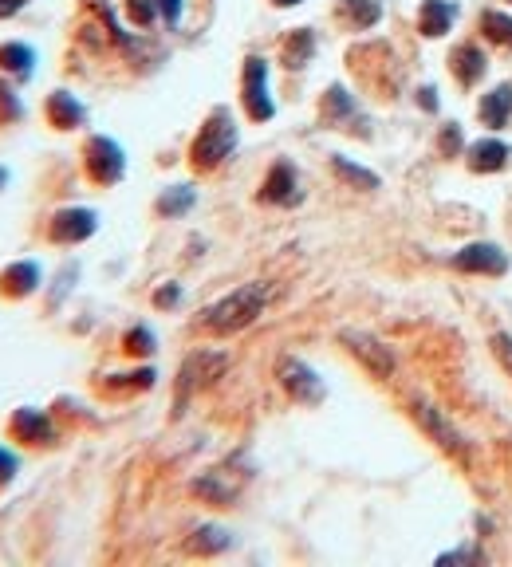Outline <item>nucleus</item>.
Instances as JSON below:
<instances>
[{
    "label": "nucleus",
    "instance_id": "obj_1",
    "mask_svg": "<svg viewBox=\"0 0 512 567\" xmlns=\"http://www.w3.org/2000/svg\"><path fill=\"white\" fill-rule=\"evenodd\" d=\"M276 296L272 284L264 280H253V284H241L237 292H229L225 300H217L213 308L201 312V327H209L213 335H233L241 327H249L256 315L268 308V300Z\"/></svg>",
    "mask_w": 512,
    "mask_h": 567
},
{
    "label": "nucleus",
    "instance_id": "obj_2",
    "mask_svg": "<svg viewBox=\"0 0 512 567\" xmlns=\"http://www.w3.org/2000/svg\"><path fill=\"white\" fill-rule=\"evenodd\" d=\"M233 146H237V123H233V115L225 107H217L213 119L201 126V134L193 142V166L197 170H213V166H221L233 154Z\"/></svg>",
    "mask_w": 512,
    "mask_h": 567
},
{
    "label": "nucleus",
    "instance_id": "obj_3",
    "mask_svg": "<svg viewBox=\"0 0 512 567\" xmlns=\"http://www.w3.org/2000/svg\"><path fill=\"white\" fill-rule=\"evenodd\" d=\"M339 343L371 371L375 378H390V371H394V355H390V347L386 343H379L375 335H367V331H355V327H343L339 331Z\"/></svg>",
    "mask_w": 512,
    "mask_h": 567
},
{
    "label": "nucleus",
    "instance_id": "obj_4",
    "mask_svg": "<svg viewBox=\"0 0 512 567\" xmlns=\"http://www.w3.org/2000/svg\"><path fill=\"white\" fill-rule=\"evenodd\" d=\"M276 375L284 382V390L296 398V402H304V406H320L323 402V382L320 375L304 363V359H296V355H284L280 359V367H276Z\"/></svg>",
    "mask_w": 512,
    "mask_h": 567
},
{
    "label": "nucleus",
    "instance_id": "obj_5",
    "mask_svg": "<svg viewBox=\"0 0 512 567\" xmlns=\"http://www.w3.org/2000/svg\"><path fill=\"white\" fill-rule=\"evenodd\" d=\"M123 170H127V162H123L119 142L95 134V138L87 142V174H91L99 186H115V182L123 178Z\"/></svg>",
    "mask_w": 512,
    "mask_h": 567
},
{
    "label": "nucleus",
    "instance_id": "obj_6",
    "mask_svg": "<svg viewBox=\"0 0 512 567\" xmlns=\"http://www.w3.org/2000/svg\"><path fill=\"white\" fill-rule=\"evenodd\" d=\"M245 107H249V119H256V123H268L276 115V107L268 99V63L260 56L245 60Z\"/></svg>",
    "mask_w": 512,
    "mask_h": 567
},
{
    "label": "nucleus",
    "instance_id": "obj_7",
    "mask_svg": "<svg viewBox=\"0 0 512 567\" xmlns=\"http://www.w3.org/2000/svg\"><path fill=\"white\" fill-rule=\"evenodd\" d=\"M414 418L426 426V434H434V438H438V445H442L446 453H453V457H465V453H469V449H465V441H461V434L449 426L446 418H442V410H434L430 402H422V398H418V402H414Z\"/></svg>",
    "mask_w": 512,
    "mask_h": 567
},
{
    "label": "nucleus",
    "instance_id": "obj_8",
    "mask_svg": "<svg viewBox=\"0 0 512 567\" xmlns=\"http://www.w3.org/2000/svg\"><path fill=\"white\" fill-rule=\"evenodd\" d=\"M95 213L91 209H60L56 217H52V241H60V245H75V241H87L91 233H95Z\"/></svg>",
    "mask_w": 512,
    "mask_h": 567
},
{
    "label": "nucleus",
    "instance_id": "obj_9",
    "mask_svg": "<svg viewBox=\"0 0 512 567\" xmlns=\"http://www.w3.org/2000/svg\"><path fill=\"white\" fill-rule=\"evenodd\" d=\"M225 371V355H209V351H197L186 359V367H182V382H178V406L190 398L193 386H201V382H209L213 375H221Z\"/></svg>",
    "mask_w": 512,
    "mask_h": 567
},
{
    "label": "nucleus",
    "instance_id": "obj_10",
    "mask_svg": "<svg viewBox=\"0 0 512 567\" xmlns=\"http://www.w3.org/2000/svg\"><path fill=\"white\" fill-rule=\"evenodd\" d=\"M260 201H272V205H296L300 201V182H296L292 162H276L272 166V174L260 186Z\"/></svg>",
    "mask_w": 512,
    "mask_h": 567
},
{
    "label": "nucleus",
    "instance_id": "obj_11",
    "mask_svg": "<svg viewBox=\"0 0 512 567\" xmlns=\"http://www.w3.org/2000/svg\"><path fill=\"white\" fill-rule=\"evenodd\" d=\"M453 268H461V272H505L509 256L497 245H465L453 256Z\"/></svg>",
    "mask_w": 512,
    "mask_h": 567
},
{
    "label": "nucleus",
    "instance_id": "obj_12",
    "mask_svg": "<svg viewBox=\"0 0 512 567\" xmlns=\"http://www.w3.org/2000/svg\"><path fill=\"white\" fill-rule=\"evenodd\" d=\"M12 434L20 441H28V445H44V441L56 438V430H52V422H48V414L44 410H32V406H24V410H16L12 414Z\"/></svg>",
    "mask_w": 512,
    "mask_h": 567
},
{
    "label": "nucleus",
    "instance_id": "obj_13",
    "mask_svg": "<svg viewBox=\"0 0 512 567\" xmlns=\"http://www.w3.org/2000/svg\"><path fill=\"white\" fill-rule=\"evenodd\" d=\"M241 481H245V477H229V469H213V473L201 477L193 489L209 504H221V508H225V504H233V497L241 493Z\"/></svg>",
    "mask_w": 512,
    "mask_h": 567
},
{
    "label": "nucleus",
    "instance_id": "obj_14",
    "mask_svg": "<svg viewBox=\"0 0 512 567\" xmlns=\"http://www.w3.org/2000/svg\"><path fill=\"white\" fill-rule=\"evenodd\" d=\"M40 284V268L32 260H16L12 268L0 272V292L4 296H32Z\"/></svg>",
    "mask_w": 512,
    "mask_h": 567
},
{
    "label": "nucleus",
    "instance_id": "obj_15",
    "mask_svg": "<svg viewBox=\"0 0 512 567\" xmlns=\"http://www.w3.org/2000/svg\"><path fill=\"white\" fill-rule=\"evenodd\" d=\"M509 146L505 142H497V138H481L473 150H469V166L477 170V174H489V170H501L505 162H509Z\"/></svg>",
    "mask_w": 512,
    "mask_h": 567
},
{
    "label": "nucleus",
    "instance_id": "obj_16",
    "mask_svg": "<svg viewBox=\"0 0 512 567\" xmlns=\"http://www.w3.org/2000/svg\"><path fill=\"white\" fill-rule=\"evenodd\" d=\"M449 63H453V75H457V83H477L481 75H485V52L477 48V44H461L453 56H449Z\"/></svg>",
    "mask_w": 512,
    "mask_h": 567
},
{
    "label": "nucleus",
    "instance_id": "obj_17",
    "mask_svg": "<svg viewBox=\"0 0 512 567\" xmlns=\"http://www.w3.org/2000/svg\"><path fill=\"white\" fill-rule=\"evenodd\" d=\"M453 20H457V4H449V0H426L422 4V32L426 36H446Z\"/></svg>",
    "mask_w": 512,
    "mask_h": 567
},
{
    "label": "nucleus",
    "instance_id": "obj_18",
    "mask_svg": "<svg viewBox=\"0 0 512 567\" xmlns=\"http://www.w3.org/2000/svg\"><path fill=\"white\" fill-rule=\"evenodd\" d=\"M48 119H52V126H60V130H75V126L83 123V103H75V95H67V91H56L48 99Z\"/></svg>",
    "mask_w": 512,
    "mask_h": 567
},
{
    "label": "nucleus",
    "instance_id": "obj_19",
    "mask_svg": "<svg viewBox=\"0 0 512 567\" xmlns=\"http://www.w3.org/2000/svg\"><path fill=\"white\" fill-rule=\"evenodd\" d=\"M512 115V87L509 83H501L497 91H489L485 99H481V119L489 126H505Z\"/></svg>",
    "mask_w": 512,
    "mask_h": 567
},
{
    "label": "nucleus",
    "instance_id": "obj_20",
    "mask_svg": "<svg viewBox=\"0 0 512 567\" xmlns=\"http://www.w3.org/2000/svg\"><path fill=\"white\" fill-rule=\"evenodd\" d=\"M312 52H316V36H312L308 28H300V32H292V36L284 40V52H280V56H284V67L296 71V67H304V63L312 60Z\"/></svg>",
    "mask_w": 512,
    "mask_h": 567
},
{
    "label": "nucleus",
    "instance_id": "obj_21",
    "mask_svg": "<svg viewBox=\"0 0 512 567\" xmlns=\"http://www.w3.org/2000/svg\"><path fill=\"white\" fill-rule=\"evenodd\" d=\"M32 63H36V56H32L28 44H0V71H12L20 79H28Z\"/></svg>",
    "mask_w": 512,
    "mask_h": 567
},
{
    "label": "nucleus",
    "instance_id": "obj_22",
    "mask_svg": "<svg viewBox=\"0 0 512 567\" xmlns=\"http://www.w3.org/2000/svg\"><path fill=\"white\" fill-rule=\"evenodd\" d=\"M233 544V536L225 532V528H213V524H205V528H197L190 540V552H201V556H209V552H225Z\"/></svg>",
    "mask_w": 512,
    "mask_h": 567
},
{
    "label": "nucleus",
    "instance_id": "obj_23",
    "mask_svg": "<svg viewBox=\"0 0 512 567\" xmlns=\"http://www.w3.org/2000/svg\"><path fill=\"white\" fill-rule=\"evenodd\" d=\"M343 16L351 20V28H371V24H379L383 4L379 0H343Z\"/></svg>",
    "mask_w": 512,
    "mask_h": 567
},
{
    "label": "nucleus",
    "instance_id": "obj_24",
    "mask_svg": "<svg viewBox=\"0 0 512 567\" xmlns=\"http://www.w3.org/2000/svg\"><path fill=\"white\" fill-rule=\"evenodd\" d=\"M331 170H335L343 182H351V186H359V189H375V186H379V178H375L371 170H363V166L347 162L343 154H335V158H331Z\"/></svg>",
    "mask_w": 512,
    "mask_h": 567
},
{
    "label": "nucleus",
    "instance_id": "obj_25",
    "mask_svg": "<svg viewBox=\"0 0 512 567\" xmlns=\"http://www.w3.org/2000/svg\"><path fill=\"white\" fill-rule=\"evenodd\" d=\"M190 205H193V189L190 186H174L158 197V213H166V217H178V213H186Z\"/></svg>",
    "mask_w": 512,
    "mask_h": 567
},
{
    "label": "nucleus",
    "instance_id": "obj_26",
    "mask_svg": "<svg viewBox=\"0 0 512 567\" xmlns=\"http://www.w3.org/2000/svg\"><path fill=\"white\" fill-rule=\"evenodd\" d=\"M481 28H485L489 40L512 48V16H505V12H485V16H481Z\"/></svg>",
    "mask_w": 512,
    "mask_h": 567
},
{
    "label": "nucleus",
    "instance_id": "obj_27",
    "mask_svg": "<svg viewBox=\"0 0 512 567\" xmlns=\"http://www.w3.org/2000/svg\"><path fill=\"white\" fill-rule=\"evenodd\" d=\"M347 115H355L351 95H347L343 87H331V91L323 95V119H347Z\"/></svg>",
    "mask_w": 512,
    "mask_h": 567
},
{
    "label": "nucleus",
    "instance_id": "obj_28",
    "mask_svg": "<svg viewBox=\"0 0 512 567\" xmlns=\"http://www.w3.org/2000/svg\"><path fill=\"white\" fill-rule=\"evenodd\" d=\"M24 115V107H20V99H16V91L0 79V123H16Z\"/></svg>",
    "mask_w": 512,
    "mask_h": 567
},
{
    "label": "nucleus",
    "instance_id": "obj_29",
    "mask_svg": "<svg viewBox=\"0 0 512 567\" xmlns=\"http://www.w3.org/2000/svg\"><path fill=\"white\" fill-rule=\"evenodd\" d=\"M127 12L138 28H150L158 16V0H127Z\"/></svg>",
    "mask_w": 512,
    "mask_h": 567
},
{
    "label": "nucleus",
    "instance_id": "obj_30",
    "mask_svg": "<svg viewBox=\"0 0 512 567\" xmlns=\"http://www.w3.org/2000/svg\"><path fill=\"white\" fill-rule=\"evenodd\" d=\"M127 351L130 355H150V351H154V335H150L146 327H134L127 335Z\"/></svg>",
    "mask_w": 512,
    "mask_h": 567
},
{
    "label": "nucleus",
    "instance_id": "obj_31",
    "mask_svg": "<svg viewBox=\"0 0 512 567\" xmlns=\"http://www.w3.org/2000/svg\"><path fill=\"white\" fill-rule=\"evenodd\" d=\"M182 4H186V0H158V12H162V20H166L170 28H178V20H182Z\"/></svg>",
    "mask_w": 512,
    "mask_h": 567
},
{
    "label": "nucleus",
    "instance_id": "obj_32",
    "mask_svg": "<svg viewBox=\"0 0 512 567\" xmlns=\"http://www.w3.org/2000/svg\"><path fill=\"white\" fill-rule=\"evenodd\" d=\"M16 469H20V461H16V453H8V449H0V485H8V481L16 477Z\"/></svg>",
    "mask_w": 512,
    "mask_h": 567
},
{
    "label": "nucleus",
    "instance_id": "obj_33",
    "mask_svg": "<svg viewBox=\"0 0 512 567\" xmlns=\"http://www.w3.org/2000/svg\"><path fill=\"white\" fill-rule=\"evenodd\" d=\"M493 351H497V359L509 367V375H512V339L509 335H493Z\"/></svg>",
    "mask_w": 512,
    "mask_h": 567
},
{
    "label": "nucleus",
    "instance_id": "obj_34",
    "mask_svg": "<svg viewBox=\"0 0 512 567\" xmlns=\"http://www.w3.org/2000/svg\"><path fill=\"white\" fill-rule=\"evenodd\" d=\"M457 146H461V126H446L442 130V154H457Z\"/></svg>",
    "mask_w": 512,
    "mask_h": 567
},
{
    "label": "nucleus",
    "instance_id": "obj_35",
    "mask_svg": "<svg viewBox=\"0 0 512 567\" xmlns=\"http://www.w3.org/2000/svg\"><path fill=\"white\" fill-rule=\"evenodd\" d=\"M178 296H182V288H178V284H166V288H158L154 304H158V308H170V304H178Z\"/></svg>",
    "mask_w": 512,
    "mask_h": 567
},
{
    "label": "nucleus",
    "instance_id": "obj_36",
    "mask_svg": "<svg viewBox=\"0 0 512 567\" xmlns=\"http://www.w3.org/2000/svg\"><path fill=\"white\" fill-rule=\"evenodd\" d=\"M418 103H422L426 111H438V91H434V87H422V91H418Z\"/></svg>",
    "mask_w": 512,
    "mask_h": 567
},
{
    "label": "nucleus",
    "instance_id": "obj_37",
    "mask_svg": "<svg viewBox=\"0 0 512 567\" xmlns=\"http://www.w3.org/2000/svg\"><path fill=\"white\" fill-rule=\"evenodd\" d=\"M28 0H0V20H8V16H16L20 8H24Z\"/></svg>",
    "mask_w": 512,
    "mask_h": 567
},
{
    "label": "nucleus",
    "instance_id": "obj_38",
    "mask_svg": "<svg viewBox=\"0 0 512 567\" xmlns=\"http://www.w3.org/2000/svg\"><path fill=\"white\" fill-rule=\"evenodd\" d=\"M272 4H280V8H292V4H300V0H272Z\"/></svg>",
    "mask_w": 512,
    "mask_h": 567
},
{
    "label": "nucleus",
    "instance_id": "obj_39",
    "mask_svg": "<svg viewBox=\"0 0 512 567\" xmlns=\"http://www.w3.org/2000/svg\"><path fill=\"white\" fill-rule=\"evenodd\" d=\"M4 182H8V170H4V166H0V186H4Z\"/></svg>",
    "mask_w": 512,
    "mask_h": 567
}]
</instances>
